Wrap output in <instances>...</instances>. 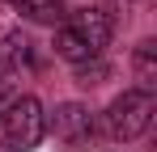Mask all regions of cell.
<instances>
[{"label":"cell","instance_id":"cell-1","mask_svg":"<svg viewBox=\"0 0 157 152\" xmlns=\"http://www.w3.org/2000/svg\"><path fill=\"white\" fill-rule=\"evenodd\" d=\"M110 34H115V21H110L106 9H77V13H68L55 25L51 47H55L59 59H68L72 68H81V63L102 59V51L110 47Z\"/></svg>","mask_w":157,"mask_h":152},{"label":"cell","instance_id":"cell-2","mask_svg":"<svg viewBox=\"0 0 157 152\" xmlns=\"http://www.w3.org/2000/svg\"><path fill=\"white\" fill-rule=\"evenodd\" d=\"M47 135V110L38 97H17L0 110V148L4 152H30Z\"/></svg>","mask_w":157,"mask_h":152},{"label":"cell","instance_id":"cell-3","mask_svg":"<svg viewBox=\"0 0 157 152\" xmlns=\"http://www.w3.org/2000/svg\"><path fill=\"white\" fill-rule=\"evenodd\" d=\"M153 114H157V101H153L149 89H123L119 97L106 106L102 131H106V139L128 144V139H136V135H144V131H149Z\"/></svg>","mask_w":157,"mask_h":152},{"label":"cell","instance_id":"cell-4","mask_svg":"<svg viewBox=\"0 0 157 152\" xmlns=\"http://www.w3.org/2000/svg\"><path fill=\"white\" fill-rule=\"evenodd\" d=\"M55 131V139L59 144H68V148L85 152L94 144V135H98V123H94V110L89 106H81V101H64V106H55V114L47 118Z\"/></svg>","mask_w":157,"mask_h":152},{"label":"cell","instance_id":"cell-5","mask_svg":"<svg viewBox=\"0 0 157 152\" xmlns=\"http://www.w3.org/2000/svg\"><path fill=\"white\" fill-rule=\"evenodd\" d=\"M132 68H136V80H140V89H149V93H153V76H157V42H153V38H144V42L136 47V59H132Z\"/></svg>","mask_w":157,"mask_h":152},{"label":"cell","instance_id":"cell-6","mask_svg":"<svg viewBox=\"0 0 157 152\" xmlns=\"http://www.w3.org/2000/svg\"><path fill=\"white\" fill-rule=\"evenodd\" d=\"M4 4H13L30 21H55V17L64 13V0H4Z\"/></svg>","mask_w":157,"mask_h":152},{"label":"cell","instance_id":"cell-7","mask_svg":"<svg viewBox=\"0 0 157 152\" xmlns=\"http://www.w3.org/2000/svg\"><path fill=\"white\" fill-rule=\"evenodd\" d=\"M102 76H106V63H102V59H94V63H81V68H77V80H81V85H98Z\"/></svg>","mask_w":157,"mask_h":152},{"label":"cell","instance_id":"cell-8","mask_svg":"<svg viewBox=\"0 0 157 152\" xmlns=\"http://www.w3.org/2000/svg\"><path fill=\"white\" fill-rule=\"evenodd\" d=\"M13 97H17V93H13V85H9V80H0V110H4Z\"/></svg>","mask_w":157,"mask_h":152}]
</instances>
